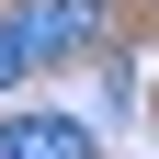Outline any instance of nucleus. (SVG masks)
<instances>
[{
    "label": "nucleus",
    "instance_id": "f257e3e1",
    "mask_svg": "<svg viewBox=\"0 0 159 159\" xmlns=\"http://www.w3.org/2000/svg\"><path fill=\"white\" fill-rule=\"evenodd\" d=\"M11 46H23V68L102 46V0H23V11H11Z\"/></svg>",
    "mask_w": 159,
    "mask_h": 159
},
{
    "label": "nucleus",
    "instance_id": "f03ea898",
    "mask_svg": "<svg viewBox=\"0 0 159 159\" xmlns=\"http://www.w3.org/2000/svg\"><path fill=\"white\" fill-rule=\"evenodd\" d=\"M0 159H102V148H91V125H68V114H11V125H0Z\"/></svg>",
    "mask_w": 159,
    "mask_h": 159
},
{
    "label": "nucleus",
    "instance_id": "7ed1b4c3",
    "mask_svg": "<svg viewBox=\"0 0 159 159\" xmlns=\"http://www.w3.org/2000/svg\"><path fill=\"white\" fill-rule=\"evenodd\" d=\"M11 80H23V46H11V23H0V91H11Z\"/></svg>",
    "mask_w": 159,
    "mask_h": 159
}]
</instances>
